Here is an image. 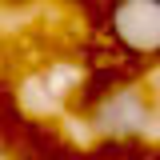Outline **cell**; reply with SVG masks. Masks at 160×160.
I'll use <instances>...</instances> for the list:
<instances>
[{"instance_id": "cell-1", "label": "cell", "mask_w": 160, "mask_h": 160, "mask_svg": "<svg viewBox=\"0 0 160 160\" xmlns=\"http://www.w3.org/2000/svg\"><path fill=\"white\" fill-rule=\"evenodd\" d=\"M152 96L136 80H112L88 108V128L108 144H136L152 128Z\"/></svg>"}, {"instance_id": "cell-2", "label": "cell", "mask_w": 160, "mask_h": 160, "mask_svg": "<svg viewBox=\"0 0 160 160\" xmlns=\"http://www.w3.org/2000/svg\"><path fill=\"white\" fill-rule=\"evenodd\" d=\"M104 28L120 56L160 64V0H112Z\"/></svg>"}]
</instances>
